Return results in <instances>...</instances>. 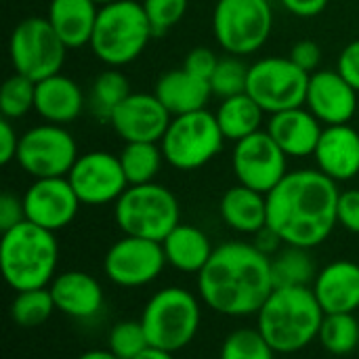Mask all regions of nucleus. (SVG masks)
Masks as SVG:
<instances>
[{"instance_id": "obj_1", "label": "nucleus", "mask_w": 359, "mask_h": 359, "mask_svg": "<svg viewBox=\"0 0 359 359\" xmlns=\"http://www.w3.org/2000/svg\"><path fill=\"white\" fill-rule=\"evenodd\" d=\"M339 183L318 168L288 170L267 194V227L288 246L316 248L339 225Z\"/></svg>"}, {"instance_id": "obj_2", "label": "nucleus", "mask_w": 359, "mask_h": 359, "mask_svg": "<svg viewBox=\"0 0 359 359\" xmlns=\"http://www.w3.org/2000/svg\"><path fill=\"white\" fill-rule=\"evenodd\" d=\"M273 288L271 257L255 244L238 240L215 248L198 273L202 303L227 318L257 316Z\"/></svg>"}, {"instance_id": "obj_3", "label": "nucleus", "mask_w": 359, "mask_h": 359, "mask_svg": "<svg viewBox=\"0 0 359 359\" xmlns=\"http://www.w3.org/2000/svg\"><path fill=\"white\" fill-rule=\"evenodd\" d=\"M324 316L311 286L273 288L257 313V328L276 353L292 355L318 341Z\"/></svg>"}, {"instance_id": "obj_4", "label": "nucleus", "mask_w": 359, "mask_h": 359, "mask_svg": "<svg viewBox=\"0 0 359 359\" xmlns=\"http://www.w3.org/2000/svg\"><path fill=\"white\" fill-rule=\"evenodd\" d=\"M57 263L59 244L48 229L23 221L0 238V271L15 292L48 288L57 278Z\"/></svg>"}, {"instance_id": "obj_5", "label": "nucleus", "mask_w": 359, "mask_h": 359, "mask_svg": "<svg viewBox=\"0 0 359 359\" xmlns=\"http://www.w3.org/2000/svg\"><path fill=\"white\" fill-rule=\"evenodd\" d=\"M151 38L154 29L143 4L135 0H118L99 6L88 46L107 67H122L139 59Z\"/></svg>"}, {"instance_id": "obj_6", "label": "nucleus", "mask_w": 359, "mask_h": 359, "mask_svg": "<svg viewBox=\"0 0 359 359\" xmlns=\"http://www.w3.org/2000/svg\"><path fill=\"white\" fill-rule=\"evenodd\" d=\"M139 320L151 347L177 353L198 337L202 309L194 292L181 286H168L151 294Z\"/></svg>"}, {"instance_id": "obj_7", "label": "nucleus", "mask_w": 359, "mask_h": 359, "mask_svg": "<svg viewBox=\"0 0 359 359\" xmlns=\"http://www.w3.org/2000/svg\"><path fill=\"white\" fill-rule=\"evenodd\" d=\"M114 219L124 236L164 242L181 223V206L177 196L156 181L128 185L114 204Z\"/></svg>"}, {"instance_id": "obj_8", "label": "nucleus", "mask_w": 359, "mask_h": 359, "mask_svg": "<svg viewBox=\"0 0 359 359\" xmlns=\"http://www.w3.org/2000/svg\"><path fill=\"white\" fill-rule=\"evenodd\" d=\"M273 29L269 0H219L212 11V34L217 44L233 57L261 50Z\"/></svg>"}, {"instance_id": "obj_9", "label": "nucleus", "mask_w": 359, "mask_h": 359, "mask_svg": "<svg viewBox=\"0 0 359 359\" xmlns=\"http://www.w3.org/2000/svg\"><path fill=\"white\" fill-rule=\"evenodd\" d=\"M227 139L221 133L217 116L208 109L175 116L160 141L164 160L183 172L198 170L217 158Z\"/></svg>"}, {"instance_id": "obj_10", "label": "nucleus", "mask_w": 359, "mask_h": 359, "mask_svg": "<svg viewBox=\"0 0 359 359\" xmlns=\"http://www.w3.org/2000/svg\"><path fill=\"white\" fill-rule=\"evenodd\" d=\"M67 50L69 48L46 17H25L15 25L8 40V55L15 72L34 82L59 74Z\"/></svg>"}, {"instance_id": "obj_11", "label": "nucleus", "mask_w": 359, "mask_h": 359, "mask_svg": "<svg viewBox=\"0 0 359 359\" xmlns=\"http://www.w3.org/2000/svg\"><path fill=\"white\" fill-rule=\"evenodd\" d=\"M309 76L290 57H263L248 69L246 93L271 116L305 105Z\"/></svg>"}, {"instance_id": "obj_12", "label": "nucleus", "mask_w": 359, "mask_h": 359, "mask_svg": "<svg viewBox=\"0 0 359 359\" xmlns=\"http://www.w3.org/2000/svg\"><path fill=\"white\" fill-rule=\"evenodd\" d=\"M15 160L32 179L67 177L78 160V143L65 126L42 122L21 135Z\"/></svg>"}, {"instance_id": "obj_13", "label": "nucleus", "mask_w": 359, "mask_h": 359, "mask_svg": "<svg viewBox=\"0 0 359 359\" xmlns=\"http://www.w3.org/2000/svg\"><path fill=\"white\" fill-rule=\"evenodd\" d=\"M166 265L162 242L135 236L116 240L103 259L107 280L120 288H143L156 282Z\"/></svg>"}, {"instance_id": "obj_14", "label": "nucleus", "mask_w": 359, "mask_h": 359, "mask_svg": "<svg viewBox=\"0 0 359 359\" xmlns=\"http://www.w3.org/2000/svg\"><path fill=\"white\" fill-rule=\"evenodd\" d=\"M231 166L240 185L267 196L288 175V156L267 130H259L233 145Z\"/></svg>"}, {"instance_id": "obj_15", "label": "nucleus", "mask_w": 359, "mask_h": 359, "mask_svg": "<svg viewBox=\"0 0 359 359\" xmlns=\"http://www.w3.org/2000/svg\"><path fill=\"white\" fill-rule=\"evenodd\" d=\"M67 181L72 183L78 200L84 206L116 204L118 198L128 189L120 158L111 151L101 149L78 156L67 175Z\"/></svg>"}, {"instance_id": "obj_16", "label": "nucleus", "mask_w": 359, "mask_h": 359, "mask_svg": "<svg viewBox=\"0 0 359 359\" xmlns=\"http://www.w3.org/2000/svg\"><path fill=\"white\" fill-rule=\"evenodd\" d=\"M25 219L42 229H65L78 215L82 202L78 200L67 177L34 179L23 194Z\"/></svg>"}, {"instance_id": "obj_17", "label": "nucleus", "mask_w": 359, "mask_h": 359, "mask_svg": "<svg viewBox=\"0 0 359 359\" xmlns=\"http://www.w3.org/2000/svg\"><path fill=\"white\" fill-rule=\"evenodd\" d=\"M170 120L172 116L156 93H130L107 122L124 143H160Z\"/></svg>"}, {"instance_id": "obj_18", "label": "nucleus", "mask_w": 359, "mask_h": 359, "mask_svg": "<svg viewBox=\"0 0 359 359\" xmlns=\"http://www.w3.org/2000/svg\"><path fill=\"white\" fill-rule=\"evenodd\" d=\"M358 90L339 69H318L309 76L305 107L324 124H351L358 111Z\"/></svg>"}, {"instance_id": "obj_19", "label": "nucleus", "mask_w": 359, "mask_h": 359, "mask_svg": "<svg viewBox=\"0 0 359 359\" xmlns=\"http://www.w3.org/2000/svg\"><path fill=\"white\" fill-rule=\"evenodd\" d=\"M313 158L318 170L334 183L355 179L359 175V133L351 124L324 126Z\"/></svg>"}, {"instance_id": "obj_20", "label": "nucleus", "mask_w": 359, "mask_h": 359, "mask_svg": "<svg viewBox=\"0 0 359 359\" xmlns=\"http://www.w3.org/2000/svg\"><path fill=\"white\" fill-rule=\"evenodd\" d=\"M265 130L288 158H309L316 154L324 124L305 105H301L271 114Z\"/></svg>"}, {"instance_id": "obj_21", "label": "nucleus", "mask_w": 359, "mask_h": 359, "mask_svg": "<svg viewBox=\"0 0 359 359\" xmlns=\"http://www.w3.org/2000/svg\"><path fill=\"white\" fill-rule=\"evenodd\" d=\"M324 313H355L359 309V263L339 259L322 267L311 284Z\"/></svg>"}, {"instance_id": "obj_22", "label": "nucleus", "mask_w": 359, "mask_h": 359, "mask_svg": "<svg viewBox=\"0 0 359 359\" xmlns=\"http://www.w3.org/2000/svg\"><path fill=\"white\" fill-rule=\"evenodd\" d=\"M57 311L74 320H93L103 309V288L86 271L59 273L48 286Z\"/></svg>"}, {"instance_id": "obj_23", "label": "nucleus", "mask_w": 359, "mask_h": 359, "mask_svg": "<svg viewBox=\"0 0 359 359\" xmlns=\"http://www.w3.org/2000/svg\"><path fill=\"white\" fill-rule=\"evenodd\" d=\"M36 114L48 124H72L84 111V93L80 84L61 72L36 82Z\"/></svg>"}, {"instance_id": "obj_24", "label": "nucleus", "mask_w": 359, "mask_h": 359, "mask_svg": "<svg viewBox=\"0 0 359 359\" xmlns=\"http://www.w3.org/2000/svg\"><path fill=\"white\" fill-rule=\"evenodd\" d=\"M154 93L160 99V103L168 109V114L175 118V116L206 109L212 97V86L210 80L198 78L185 67H179V69L164 72L158 78Z\"/></svg>"}, {"instance_id": "obj_25", "label": "nucleus", "mask_w": 359, "mask_h": 359, "mask_svg": "<svg viewBox=\"0 0 359 359\" xmlns=\"http://www.w3.org/2000/svg\"><path fill=\"white\" fill-rule=\"evenodd\" d=\"M99 4L95 0H50L46 19L67 48L90 44Z\"/></svg>"}, {"instance_id": "obj_26", "label": "nucleus", "mask_w": 359, "mask_h": 359, "mask_svg": "<svg viewBox=\"0 0 359 359\" xmlns=\"http://www.w3.org/2000/svg\"><path fill=\"white\" fill-rule=\"evenodd\" d=\"M219 212L229 229L257 236L267 227V196L238 183L223 194Z\"/></svg>"}, {"instance_id": "obj_27", "label": "nucleus", "mask_w": 359, "mask_h": 359, "mask_svg": "<svg viewBox=\"0 0 359 359\" xmlns=\"http://www.w3.org/2000/svg\"><path fill=\"white\" fill-rule=\"evenodd\" d=\"M166 263L181 273H200L210 261L215 248L208 236L189 223H179L162 242Z\"/></svg>"}, {"instance_id": "obj_28", "label": "nucleus", "mask_w": 359, "mask_h": 359, "mask_svg": "<svg viewBox=\"0 0 359 359\" xmlns=\"http://www.w3.org/2000/svg\"><path fill=\"white\" fill-rule=\"evenodd\" d=\"M215 116H217L223 137L227 141L238 143L261 130L265 111L248 93H242V95L221 99V105Z\"/></svg>"}, {"instance_id": "obj_29", "label": "nucleus", "mask_w": 359, "mask_h": 359, "mask_svg": "<svg viewBox=\"0 0 359 359\" xmlns=\"http://www.w3.org/2000/svg\"><path fill=\"white\" fill-rule=\"evenodd\" d=\"M316 276L318 269L307 248L284 244V248L271 257V278L276 288L311 286Z\"/></svg>"}, {"instance_id": "obj_30", "label": "nucleus", "mask_w": 359, "mask_h": 359, "mask_svg": "<svg viewBox=\"0 0 359 359\" xmlns=\"http://www.w3.org/2000/svg\"><path fill=\"white\" fill-rule=\"evenodd\" d=\"M118 158H120L128 185L154 183L162 164L166 162L160 143H143V141L124 143Z\"/></svg>"}, {"instance_id": "obj_31", "label": "nucleus", "mask_w": 359, "mask_h": 359, "mask_svg": "<svg viewBox=\"0 0 359 359\" xmlns=\"http://www.w3.org/2000/svg\"><path fill=\"white\" fill-rule=\"evenodd\" d=\"M318 341L330 355L337 358L358 353L359 320L355 313H326Z\"/></svg>"}, {"instance_id": "obj_32", "label": "nucleus", "mask_w": 359, "mask_h": 359, "mask_svg": "<svg viewBox=\"0 0 359 359\" xmlns=\"http://www.w3.org/2000/svg\"><path fill=\"white\" fill-rule=\"evenodd\" d=\"M130 84L128 78L118 69V67H107L101 74H97V78L93 80L90 86V109L97 118L101 120H109L111 111L130 95Z\"/></svg>"}, {"instance_id": "obj_33", "label": "nucleus", "mask_w": 359, "mask_h": 359, "mask_svg": "<svg viewBox=\"0 0 359 359\" xmlns=\"http://www.w3.org/2000/svg\"><path fill=\"white\" fill-rule=\"evenodd\" d=\"M57 311L48 288H34L15 292L11 303V320L21 328H38Z\"/></svg>"}, {"instance_id": "obj_34", "label": "nucleus", "mask_w": 359, "mask_h": 359, "mask_svg": "<svg viewBox=\"0 0 359 359\" xmlns=\"http://www.w3.org/2000/svg\"><path fill=\"white\" fill-rule=\"evenodd\" d=\"M36 82L23 74H13L0 88V114L6 120H19L34 109Z\"/></svg>"}, {"instance_id": "obj_35", "label": "nucleus", "mask_w": 359, "mask_h": 359, "mask_svg": "<svg viewBox=\"0 0 359 359\" xmlns=\"http://www.w3.org/2000/svg\"><path fill=\"white\" fill-rule=\"evenodd\" d=\"M219 359H276V351L259 328H238L223 341Z\"/></svg>"}, {"instance_id": "obj_36", "label": "nucleus", "mask_w": 359, "mask_h": 359, "mask_svg": "<svg viewBox=\"0 0 359 359\" xmlns=\"http://www.w3.org/2000/svg\"><path fill=\"white\" fill-rule=\"evenodd\" d=\"M149 339L141 320H122L114 324L107 337V349L120 359H135L149 349Z\"/></svg>"}, {"instance_id": "obj_37", "label": "nucleus", "mask_w": 359, "mask_h": 359, "mask_svg": "<svg viewBox=\"0 0 359 359\" xmlns=\"http://www.w3.org/2000/svg\"><path fill=\"white\" fill-rule=\"evenodd\" d=\"M248 69H250V65H246L242 61V57L227 55V57L219 59V65L210 78L212 95L219 99H227V97L246 93Z\"/></svg>"}, {"instance_id": "obj_38", "label": "nucleus", "mask_w": 359, "mask_h": 359, "mask_svg": "<svg viewBox=\"0 0 359 359\" xmlns=\"http://www.w3.org/2000/svg\"><path fill=\"white\" fill-rule=\"evenodd\" d=\"M141 4L151 23L154 36H164L185 17L189 0H143Z\"/></svg>"}, {"instance_id": "obj_39", "label": "nucleus", "mask_w": 359, "mask_h": 359, "mask_svg": "<svg viewBox=\"0 0 359 359\" xmlns=\"http://www.w3.org/2000/svg\"><path fill=\"white\" fill-rule=\"evenodd\" d=\"M217 65H219V57L208 46H196V48H191L187 53L185 61H183V67L187 72H191L194 76L204 78V80H210L212 78Z\"/></svg>"}, {"instance_id": "obj_40", "label": "nucleus", "mask_w": 359, "mask_h": 359, "mask_svg": "<svg viewBox=\"0 0 359 359\" xmlns=\"http://www.w3.org/2000/svg\"><path fill=\"white\" fill-rule=\"evenodd\" d=\"M337 219L345 231L359 236V189L341 191L339 206H337Z\"/></svg>"}, {"instance_id": "obj_41", "label": "nucleus", "mask_w": 359, "mask_h": 359, "mask_svg": "<svg viewBox=\"0 0 359 359\" xmlns=\"http://www.w3.org/2000/svg\"><path fill=\"white\" fill-rule=\"evenodd\" d=\"M290 61L301 67L303 72L307 74H313L320 69V63H322V48L318 42L313 40H299L292 48H290Z\"/></svg>"}, {"instance_id": "obj_42", "label": "nucleus", "mask_w": 359, "mask_h": 359, "mask_svg": "<svg viewBox=\"0 0 359 359\" xmlns=\"http://www.w3.org/2000/svg\"><path fill=\"white\" fill-rule=\"evenodd\" d=\"M27 221L25 219V206H23V196H15L11 191H4L0 196V231H8L17 227L19 223Z\"/></svg>"}, {"instance_id": "obj_43", "label": "nucleus", "mask_w": 359, "mask_h": 359, "mask_svg": "<svg viewBox=\"0 0 359 359\" xmlns=\"http://www.w3.org/2000/svg\"><path fill=\"white\" fill-rule=\"evenodd\" d=\"M337 69H339V74L359 93V38L353 40V42H349L341 50Z\"/></svg>"}, {"instance_id": "obj_44", "label": "nucleus", "mask_w": 359, "mask_h": 359, "mask_svg": "<svg viewBox=\"0 0 359 359\" xmlns=\"http://www.w3.org/2000/svg\"><path fill=\"white\" fill-rule=\"evenodd\" d=\"M21 135H17L13 120L2 118L0 120V164H11L17 158V147H19Z\"/></svg>"}, {"instance_id": "obj_45", "label": "nucleus", "mask_w": 359, "mask_h": 359, "mask_svg": "<svg viewBox=\"0 0 359 359\" xmlns=\"http://www.w3.org/2000/svg\"><path fill=\"white\" fill-rule=\"evenodd\" d=\"M280 2L288 13L309 19V17H318L320 13H324L330 0H280Z\"/></svg>"}, {"instance_id": "obj_46", "label": "nucleus", "mask_w": 359, "mask_h": 359, "mask_svg": "<svg viewBox=\"0 0 359 359\" xmlns=\"http://www.w3.org/2000/svg\"><path fill=\"white\" fill-rule=\"evenodd\" d=\"M255 238H257V240H255V246H257L259 250H263L265 255H269V252H278L280 244H284V242L280 240V236H278L271 227L261 229Z\"/></svg>"}, {"instance_id": "obj_47", "label": "nucleus", "mask_w": 359, "mask_h": 359, "mask_svg": "<svg viewBox=\"0 0 359 359\" xmlns=\"http://www.w3.org/2000/svg\"><path fill=\"white\" fill-rule=\"evenodd\" d=\"M135 359H175V353H170V351H164V349L149 347V349H145L141 355H137Z\"/></svg>"}, {"instance_id": "obj_48", "label": "nucleus", "mask_w": 359, "mask_h": 359, "mask_svg": "<svg viewBox=\"0 0 359 359\" xmlns=\"http://www.w3.org/2000/svg\"><path fill=\"white\" fill-rule=\"evenodd\" d=\"M76 359H120V358H116L109 349H90V351H84L82 355H78Z\"/></svg>"}, {"instance_id": "obj_49", "label": "nucleus", "mask_w": 359, "mask_h": 359, "mask_svg": "<svg viewBox=\"0 0 359 359\" xmlns=\"http://www.w3.org/2000/svg\"><path fill=\"white\" fill-rule=\"evenodd\" d=\"M99 6H105V4H111V2H118V0H95Z\"/></svg>"}, {"instance_id": "obj_50", "label": "nucleus", "mask_w": 359, "mask_h": 359, "mask_svg": "<svg viewBox=\"0 0 359 359\" xmlns=\"http://www.w3.org/2000/svg\"><path fill=\"white\" fill-rule=\"evenodd\" d=\"M358 358H359V351H358Z\"/></svg>"}]
</instances>
